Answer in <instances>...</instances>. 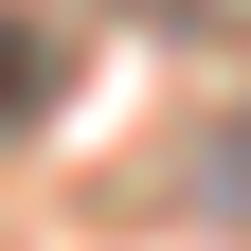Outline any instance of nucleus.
I'll use <instances>...</instances> for the list:
<instances>
[{"label": "nucleus", "mask_w": 251, "mask_h": 251, "mask_svg": "<svg viewBox=\"0 0 251 251\" xmlns=\"http://www.w3.org/2000/svg\"><path fill=\"white\" fill-rule=\"evenodd\" d=\"M0 126H36V36L0 18Z\"/></svg>", "instance_id": "f257e3e1"}]
</instances>
